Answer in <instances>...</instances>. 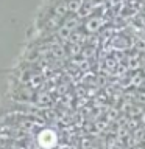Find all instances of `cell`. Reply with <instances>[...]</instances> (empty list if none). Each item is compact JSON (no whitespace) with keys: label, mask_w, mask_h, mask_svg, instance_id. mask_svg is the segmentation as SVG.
Instances as JSON below:
<instances>
[{"label":"cell","mask_w":145,"mask_h":149,"mask_svg":"<svg viewBox=\"0 0 145 149\" xmlns=\"http://www.w3.org/2000/svg\"><path fill=\"white\" fill-rule=\"evenodd\" d=\"M39 143H41V146H44V148H53L55 146V143H56V134L53 132V130H44V132H41L39 135Z\"/></svg>","instance_id":"obj_1"},{"label":"cell","mask_w":145,"mask_h":149,"mask_svg":"<svg viewBox=\"0 0 145 149\" xmlns=\"http://www.w3.org/2000/svg\"><path fill=\"white\" fill-rule=\"evenodd\" d=\"M136 100H137V102H139L140 106L145 104V92H140V93H137V95H136Z\"/></svg>","instance_id":"obj_3"},{"label":"cell","mask_w":145,"mask_h":149,"mask_svg":"<svg viewBox=\"0 0 145 149\" xmlns=\"http://www.w3.org/2000/svg\"><path fill=\"white\" fill-rule=\"evenodd\" d=\"M139 123L142 124V126H145V112H144V113L139 116Z\"/></svg>","instance_id":"obj_5"},{"label":"cell","mask_w":145,"mask_h":149,"mask_svg":"<svg viewBox=\"0 0 145 149\" xmlns=\"http://www.w3.org/2000/svg\"><path fill=\"white\" fill-rule=\"evenodd\" d=\"M144 74L142 73H134L133 76H131V81H130V84L133 87H136V88H139V87H142V84H144Z\"/></svg>","instance_id":"obj_2"},{"label":"cell","mask_w":145,"mask_h":149,"mask_svg":"<svg viewBox=\"0 0 145 149\" xmlns=\"http://www.w3.org/2000/svg\"><path fill=\"white\" fill-rule=\"evenodd\" d=\"M142 73H144V74H145V65H144V70H142Z\"/></svg>","instance_id":"obj_6"},{"label":"cell","mask_w":145,"mask_h":149,"mask_svg":"<svg viewBox=\"0 0 145 149\" xmlns=\"http://www.w3.org/2000/svg\"><path fill=\"white\" fill-rule=\"evenodd\" d=\"M98 23H100V20H98V19H95V20H91V23H89V28H91V30H98Z\"/></svg>","instance_id":"obj_4"}]
</instances>
